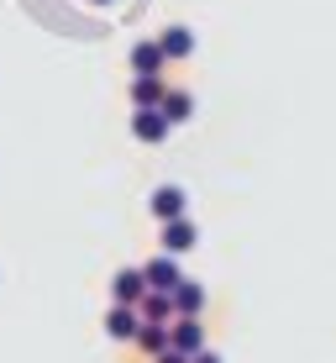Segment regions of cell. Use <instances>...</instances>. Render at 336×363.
I'll list each match as a JSON object with an SVG mask.
<instances>
[{"mask_svg":"<svg viewBox=\"0 0 336 363\" xmlns=\"http://www.w3.org/2000/svg\"><path fill=\"white\" fill-rule=\"evenodd\" d=\"M168 347H173V353H184V358L200 353V347H205L200 316H173V321H168Z\"/></svg>","mask_w":336,"mask_h":363,"instance_id":"1","label":"cell"},{"mask_svg":"<svg viewBox=\"0 0 336 363\" xmlns=\"http://www.w3.org/2000/svg\"><path fill=\"white\" fill-rule=\"evenodd\" d=\"M132 132H137V143H163V137L173 132V121L158 106H147V111H137V116H132Z\"/></svg>","mask_w":336,"mask_h":363,"instance_id":"2","label":"cell"},{"mask_svg":"<svg viewBox=\"0 0 336 363\" xmlns=\"http://www.w3.org/2000/svg\"><path fill=\"white\" fill-rule=\"evenodd\" d=\"M142 279H147V290H163V295H173V284H179L184 274H179V264H173V253H163V258H153V264L142 269Z\"/></svg>","mask_w":336,"mask_h":363,"instance_id":"3","label":"cell"},{"mask_svg":"<svg viewBox=\"0 0 336 363\" xmlns=\"http://www.w3.org/2000/svg\"><path fill=\"white\" fill-rule=\"evenodd\" d=\"M105 332L116 337V342H137V332H142V316H137V306H110Z\"/></svg>","mask_w":336,"mask_h":363,"instance_id":"4","label":"cell"},{"mask_svg":"<svg viewBox=\"0 0 336 363\" xmlns=\"http://www.w3.org/2000/svg\"><path fill=\"white\" fill-rule=\"evenodd\" d=\"M195 247V221L190 216H173V221H163V253H190Z\"/></svg>","mask_w":336,"mask_h":363,"instance_id":"5","label":"cell"},{"mask_svg":"<svg viewBox=\"0 0 336 363\" xmlns=\"http://www.w3.org/2000/svg\"><path fill=\"white\" fill-rule=\"evenodd\" d=\"M110 295H116V306H137V300L147 295V279H142V269H121L116 279H110Z\"/></svg>","mask_w":336,"mask_h":363,"instance_id":"6","label":"cell"},{"mask_svg":"<svg viewBox=\"0 0 336 363\" xmlns=\"http://www.w3.org/2000/svg\"><path fill=\"white\" fill-rule=\"evenodd\" d=\"M200 311H205V284L179 279L173 284V316H200Z\"/></svg>","mask_w":336,"mask_h":363,"instance_id":"7","label":"cell"},{"mask_svg":"<svg viewBox=\"0 0 336 363\" xmlns=\"http://www.w3.org/2000/svg\"><path fill=\"white\" fill-rule=\"evenodd\" d=\"M163 90H168V84L158 79V74H137V79H132V106H137V111L158 106V100H163Z\"/></svg>","mask_w":336,"mask_h":363,"instance_id":"8","label":"cell"},{"mask_svg":"<svg viewBox=\"0 0 336 363\" xmlns=\"http://www.w3.org/2000/svg\"><path fill=\"white\" fill-rule=\"evenodd\" d=\"M137 316H142V321H173V295L147 290L142 300H137Z\"/></svg>","mask_w":336,"mask_h":363,"instance_id":"9","label":"cell"},{"mask_svg":"<svg viewBox=\"0 0 336 363\" xmlns=\"http://www.w3.org/2000/svg\"><path fill=\"white\" fill-rule=\"evenodd\" d=\"M153 216H158V221L184 216V190H179V184H163V190L153 195Z\"/></svg>","mask_w":336,"mask_h":363,"instance_id":"10","label":"cell"},{"mask_svg":"<svg viewBox=\"0 0 336 363\" xmlns=\"http://www.w3.org/2000/svg\"><path fill=\"white\" fill-rule=\"evenodd\" d=\"M163 64H168V58H163V48H158V43H137L132 48V69L137 74H163Z\"/></svg>","mask_w":336,"mask_h":363,"instance_id":"11","label":"cell"},{"mask_svg":"<svg viewBox=\"0 0 336 363\" xmlns=\"http://www.w3.org/2000/svg\"><path fill=\"white\" fill-rule=\"evenodd\" d=\"M158 111L179 127V121H190V111H195V95H184V90H163V100H158Z\"/></svg>","mask_w":336,"mask_h":363,"instance_id":"12","label":"cell"},{"mask_svg":"<svg viewBox=\"0 0 336 363\" xmlns=\"http://www.w3.org/2000/svg\"><path fill=\"white\" fill-rule=\"evenodd\" d=\"M137 347L158 358V353L168 347V321H142V332H137Z\"/></svg>","mask_w":336,"mask_h":363,"instance_id":"13","label":"cell"},{"mask_svg":"<svg viewBox=\"0 0 336 363\" xmlns=\"http://www.w3.org/2000/svg\"><path fill=\"white\" fill-rule=\"evenodd\" d=\"M158 48H163V58H190L195 53V37L184 27H168L163 37H158Z\"/></svg>","mask_w":336,"mask_h":363,"instance_id":"14","label":"cell"},{"mask_svg":"<svg viewBox=\"0 0 336 363\" xmlns=\"http://www.w3.org/2000/svg\"><path fill=\"white\" fill-rule=\"evenodd\" d=\"M158 363H190L184 353H173V347H163V353H158Z\"/></svg>","mask_w":336,"mask_h":363,"instance_id":"15","label":"cell"},{"mask_svg":"<svg viewBox=\"0 0 336 363\" xmlns=\"http://www.w3.org/2000/svg\"><path fill=\"white\" fill-rule=\"evenodd\" d=\"M190 363H221V353H210V347H200V353H195Z\"/></svg>","mask_w":336,"mask_h":363,"instance_id":"16","label":"cell"},{"mask_svg":"<svg viewBox=\"0 0 336 363\" xmlns=\"http://www.w3.org/2000/svg\"><path fill=\"white\" fill-rule=\"evenodd\" d=\"M100 6H105V0H100Z\"/></svg>","mask_w":336,"mask_h":363,"instance_id":"17","label":"cell"}]
</instances>
